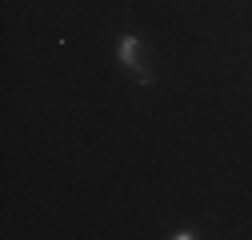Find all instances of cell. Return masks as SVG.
<instances>
[{"label": "cell", "mask_w": 252, "mask_h": 240, "mask_svg": "<svg viewBox=\"0 0 252 240\" xmlns=\"http://www.w3.org/2000/svg\"><path fill=\"white\" fill-rule=\"evenodd\" d=\"M116 56H120V64H128V68H132L136 84H152V72L140 64V60H136V56H140V40H136L132 32H124V36L116 40Z\"/></svg>", "instance_id": "cell-1"}]
</instances>
